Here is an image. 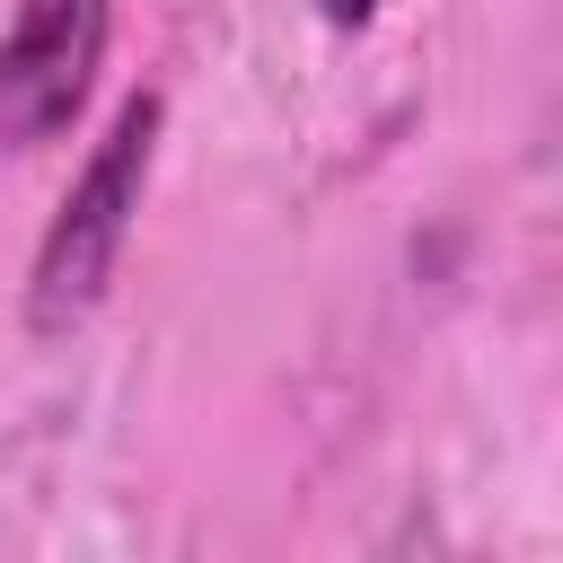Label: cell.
Segmentation results:
<instances>
[{"label": "cell", "instance_id": "obj_3", "mask_svg": "<svg viewBox=\"0 0 563 563\" xmlns=\"http://www.w3.org/2000/svg\"><path fill=\"white\" fill-rule=\"evenodd\" d=\"M378 9H387V0H317V18H325L334 35H361V26L378 18Z\"/></svg>", "mask_w": 563, "mask_h": 563}, {"label": "cell", "instance_id": "obj_1", "mask_svg": "<svg viewBox=\"0 0 563 563\" xmlns=\"http://www.w3.org/2000/svg\"><path fill=\"white\" fill-rule=\"evenodd\" d=\"M158 132H167V97L132 88L114 106V123L97 132V150L79 158V176L53 202V220L35 238V264H26V334H70V325L97 317V299H106L123 246H132L150 167H158Z\"/></svg>", "mask_w": 563, "mask_h": 563}, {"label": "cell", "instance_id": "obj_2", "mask_svg": "<svg viewBox=\"0 0 563 563\" xmlns=\"http://www.w3.org/2000/svg\"><path fill=\"white\" fill-rule=\"evenodd\" d=\"M114 0H18L0 35V150H44L97 88Z\"/></svg>", "mask_w": 563, "mask_h": 563}]
</instances>
